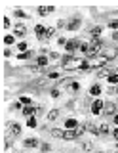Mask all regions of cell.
<instances>
[{
    "label": "cell",
    "instance_id": "4316f807",
    "mask_svg": "<svg viewBox=\"0 0 118 153\" xmlns=\"http://www.w3.org/2000/svg\"><path fill=\"white\" fill-rule=\"evenodd\" d=\"M32 56V52H25V54H19V59H29V57H31Z\"/></svg>",
    "mask_w": 118,
    "mask_h": 153
},
{
    "label": "cell",
    "instance_id": "4fadbf2b",
    "mask_svg": "<svg viewBox=\"0 0 118 153\" xmlns=\"http://www.w3.org/2000/svg\"><path fill=\"white\" fill-rule=\"evenodd\" d=\"M53 12V6H40L38 8V13L40 15H46V13H51Z\"/></svg>",
    "mask_w": 118,
    "mask_h": 153
},
{
    "label": "cell",
    "instance_id": "7a4b0ae2",
    "mask_svg": "<svg viewBox=\"0 0 118 153\" xmlns=\"http://www.w3.org/2000/svg\"><path fill=\"white\" fill-rule=\"evenodd\" d=\"M103 48H105L103 40H101V38H93V40H92V44H90V50H88L86 56H88V57L97 56V54H101V50H103Z\"/></svg>",
    "mask_w": 118,
    "mask_h": 153
},
{
    "label": "cell",
    "instance_id": "f35d334b",
    "mask_svg": "<svg viewBox=\"0 0 118 153\" xmlns=\"http://www.w3.org/2000/svg\"><path fill=\"white\" fill-rule=\"evenodd\" d=\"M114 138H116V140H118V128H116V130H114Z\"/></svg>",
    "mask_w": 118,
    "mask_h": 153
},
{
    "label": "cell",
    "instance_id": "d6a6232c",
    "mask_svg": "<svg viewBox=\"0 0 118 153\" xmlns=\"http://www.w3.org/2000/svg\"><path fill=\"white\" fill-rule=\"evenodd\" d=\"M15 17H27L23 10H15Z\"/></svg>",
    "mask_w": 118,
    "mask_h": 153
},
{
    "label": "cell",
    "instance_id": "83f0119b",
    "mask_svg": "<svg viewBox=\"0 0 118 153\" xmlns=\"http://www.w3.org/2000/svg\"><path fill=\"white\" fill-rule=\"evenodd\" d=\"M17 48L21 50V54H25V52H27V42H19V44H17Z\"/></svg>",
    "mask_w": 118,
    "mask_h": 153
},
{
    "label": "cell",
    "instance_id": "f546056e",
    "mask_svg": "<svg viewBox=\"0 0 118 153\" xmlns=\"http://www.w3.org/2000/svg\"><path fill=\"white\" fill-rule=\"evenodd\" d=\"M109 132V124H101L99 126V134H107Z\"/></svg>",
    "mask_w": 118,
    "mask_h": 153
},
{
    "label": "cell",
    "instance_id": "d4e9b609",
    "mask_svg": "<svg viewBox=\"0 0 118 153\" xmlns=\"http://www.w3.org/2000/svg\"><path fill=\"white\" fill-rule=\"evenodd\" d=\"M84 130H86V126H80V124H78V126L74 128V134H76V138H78V136H82V132H84Z\"/></svg>",
    "mask_w": 118,
    "mask_h": 153
},
{
    "label": "cell",
    "instance_id": "e575fe53",
    "mask_svg": "<svg viewBox=\"0 0 118 153\" xmlns=\"http://www.w3.org/2000/svg\"><path fill=\"white\" fill-rule=\"evenodd\" d=\"M42 151H44V153L50 151V146H48V144H42Z\"/></svg>",
    "mask_w": 118,
    "mask_h": 153
},
{
    "label": "cell",
    "instance_id": "cb8c5ba5",
    "mask_svg": "<svg viewBox=\"0 0 118 153\" xmlns=\"http://www.w3.org/2000/svg\"><path fill=\"white\" fill-rule=\"evenodd\" d=\"M92 35H93V38H99V35H101V27H93V29H92Z\"/></svg>",
    "mask_w": 118,
    "mask_h": 153
},
{
    "label": "cell",
    "instance_id": "277c9868",
    "mask_svg": "<svg viewBox=\"0 0 118 153\" xmlns=\"http://www.w3.org/2000/svg\"><path fill=\"white\" fill-rule=\"evenodd\" d=\"M80 40H74V38H73V40H67V44H65V48H67V52L69 54H71V52H74V50H78V48H80Z\"/></svg>",
    "mask_w": 118,
    "mask_h": 153
},
{
    "label": "cell",
    "instance_id": "e0dca14e",
    "mask_svg": "<svg viewBox=\"0 0 118 153\" xmlns=\"http://www.w3.org/2000/svg\"><path fill=\"white\" fill-rule=\"evenodd\" d=\"M57 117H59V111H57V109H51L50 113H48V119H50V121H55Z\"/></svg>",
    "mask_w": 118,
    "mask_h": 153
},
{
    "label": "cell",
    "instance_id": "8fae6325",
    "mask_svg": "<svg viewBox=\"0 0 118 153\" xmlns=\"http://www.w3.org/2000/svg\"><path fill=\"white\" fill-rule=\"evenodd\" d=\"M19 132H21V126H19L17 122H12V124H10V134H12V136H17Z\"/></svg>",
    "mask_w": 118,
    "mask_h": 153
},
{
    "label": "cell",
    "instance_id": "ab89813d",
    "mask_svg": "<svg viewBox=\"0 0 118 153\" xmlns=\"http://www.w3.org/2000/svg\"><path fill=\"white\" fill-rule=\"evenodd\" d=\"M114 122H116V124H118V115H114Z\"/></svg>",
    "mask_w": 118,
    "mask_h": 153
},
{
    "label": "cell",
    "instance_id": "d6986e66",
    "mask_svg": "<svg viewBox=\"0 0 118 153\" xmlns=\"http://www.w3.org/2000/svg\"><path fill=\"white\" fill-rule=\"evenodd\" d=\"M86 130H90V132H93V134H99V128L95 126V124H92V122L86 124Z\"/></svg>",
    "mask_w": 118,
    "mask_h": 153
},
{
    "label": "cell",
    "instance_id": "5b68a950",
    "mask_svg": "<svg viewBox=\"0 0 118 153\" xmlns=\"http://www.w3.org/2000/svg\"><path fill=\"white\" fill-rule=\"evenodd\" d=\"M103 107H105V103L101 102V100H95V102L92 103V113L93 115H99L101 111H103Z\"/></svg>",
    "mask_w": 118,
    "mask_h": 153
},
{
    "label": "cell",
    "instance_id": "603a6c76",
    "mask_svg": "<svg viewBox=\"0 0 118 153\" xmlns=\"http://www.w3.org/2000/svg\"><path fill=\"white\" fill-rule=\"evenodd\" d=\"M53 35H55V29H53V27H48V31H46V40H48V38H51Z\"/></svg>",
    "mask_w": 118,
    "mask_h": 153
},
{
    "label": "cell",
    "instance_id": "44dd1931",
    "mask_svg": "<svg viewBox=\"0 0 118 153\" xmlns=\"http://www.w3.org/2000/svg\"><path fill=\"white\" fill-rule=\"evenodd\" d=\"M13 42H15V37L13 35H6L4 37V44H13Z\"/></svg>",
    "mask_w": 118,
    "mask_h": 153
},
{
    "label": "cell",
    "instance_id": "2e32d148",
    "mask_svg": "<svg viewBox=\"0 0 118 153\" xmlns=\"http://www.w3.org/2000/svg\"><path fill=\"white\" fill-rule=\"evenodd\" d=\"M90 94H92V96H99L101 94V86H99V84H93L92 90H90Z\"/></svg>",
    "mask_w": 118,
    "mask_h": 153
},
{
    "label": "cell",
    "instance_id": "8d00e7d4",
    "mask_svg": "<svg viewBox=\"0 0 118 153\" xmlns=\"http://www.w3.org/2000/svg\"><path fill=\"white\" fill-rule=\"evenodd\" d=\"M4 27H6V29L10 27V19H8V17H4Z\"/></svg>",
    "mask_w": 118,
    "mask_h": 153
},
{
    "label": "cell",
    "instance_id": "6da1fadb",
    "mask_svg": "<svg viewBox=\"0 0 118 153\" xmlns=\"http://www.w3.org/2000/svg\"><path fill=\"white\" fill-rule=\"evenodd\" d=\"M63 61V69H67V71H71V69H80V63H82V59H76V57H73L71 54L69 56H65L61 59Z\"/></svg>",
    "mask_w": 118,
    "mask_h": 153
},
{
    "label": "cell",
    "instance_id": "ac0fdd59",
    "mask_svg": "<svg viewBox=\"0 0 118 153\" xmlns=\"http://www.w3.org/2000/svg\"><path fill=\"white\" fill-rule=\"evenodd\" d=\"M36 119H34V117H29V119H27V126L29 128H36Z\"/></svg>",
    "mask_w": 118,
    "mask_h": 153
},
{
    "label": "cell",
    "instance_id": "f1b7e54d",
    "mask_svg": "<svg viewBox=\"0 0 118 153\" xmlns=\"http://www.w3.org/2000/svg\"><path fill=\"white\" fill-rule=\"evenodd\" d=\"M21 103H23V105H31V98H27V96H21Z\"/></svg>",
    "mask_w": 118,
    "mask_h": 153
},
{
    "label": "cell",
    "instance_id": "7c38bea8",
    "mask_svg": "<svg viewBox=\"0 0 118 153\" xmlns=\"http://www.w3.org/2000/svg\"><path fill=\"white\" fill-rule=\"evenodd\" d=\"M34 113H36V107H32V105H27V107H23V115H25V117H32Z\"/></svg>",
    "mask_w": 118,
    "mask_h": 153
},
{
    "label": "cell",
    "instance_id": "30bf717a",
    "mask_svg": "<svg viewBox=\"0 0 118 153\" xmlns=\"http://www.w3.org/2000/svg\"><path fill=\"white\" fill-rule=\"evenodd\" d=\"M65 126H67V130H74L78 126V122H76V119H67L65 121Z\"/></svg>",
    "mask_w": 118,
    "mask_h": 153
},
{
    "label": "cell",
    "instance_id": "4dcf8cb0",
    "mask_svg": "<svg viewBox=\"0 0 118 153\" xmlns=\"http://www.w3.org/2000/svg\"><path fill=\"white\" fill-rule=\"evenodd\" d=\"M80 50L84 52V54H88V50H90V44H86V42H82V44H80Z\"/></svg>",
    "mask_w": 118,
    "mask_h": 153
},
{
    "label": "cell",
    "instance_id": "8992f818",
    "mask_svg": "<svg viewBox=\"0 0 118 153\" xmlns=\"http://www.w3.org/2000/svg\"><path fill=\"white\" fill-rule=\"evenodd\" d=\"M46 27H42V25H36L34 27V33H36V38L38 40H46Z\"/></svg>",
    "mask_w": 118,
    "mask_h": 153
},
{
    "label": "cell",
    "instance_id": "9c48e42d",
    "mask_svg": "<svg viewBox=\"0 0 118 153\" xmlns=\"http://www.w3.org/2000/svg\"><path fill=\"white\" fill-rule=\"evenodd\" d=\"M78 27H80V19H71V21H69V31H76V29H78Z\"/></svg>",
    "mask_w": 118,
    "mask_h": 153
},
{
    "label": "cell",
    "instance_id": "1f68e13d",
    "mask_svg": "<svg viewBox=\"0 0 118 153\" xmlns=\"http://www.w3.org/2000/svg\"><path fill=\"white\" fill-rule=\"evenodd\" d=\"M109 27H111V29H118V19H112L111 23H109Z\"/></svg>",
    "mask_w": 118,
    "mask_h": 153
},
{
    "label": "cell",
    "instance_id": "484cf974",
    "mask_svg": "<svg viewBox=\"0 0 118 153\" xmlns=\"http://www.w3.org/2000/svg\"><path fill=\"white\" fill-rule=\"evenodd\" d=\"M69 88H71V92H78L80 86H78V82H71V84H69Z\"/></svg>",
    "mask_w": 118,
    "mask_h": 153
},
{
    "label": "cell",
    "instance_id": "836d02e7",
    "mask_svg": "<svg viewBox=\"0 0 118 153\" xmlns=\"http://www.w3.org/2000/svg\"><path fill=\"white\" fill-rule=\"evenodd\" d=\"M48 78H53V80H55V78H59V75H57V73H50V75H48Z\"/></svg>",
    "mask_w": 118,
    "mask_h": 153
},
{
    "label": "cell",
    "instance_id": "3957f363",
    "mask_svg": "<svg viewBox=\"0 0 118 153\" xmlns=\"http://www.w3.org/2000/svg\"><path fill=\"white\" fill-rule=\"evenodd\" d=\"M101 56H103V59L111 61V59H114V57L118 56V48L116 46H105V48L101 50Z\"/></svg>",
    "mask_w": 118,
    "mask_h": 153
},
{
    "label": "cell",
    "instance_id": "7402d4cb",
    "mask_svg": "<svg viewBox=\"0 0 118 153\" xmlns=\"http://www.w3.org/2000/svg\"><path fill=\"white\" fill-rule=\"evenodd\" d=\"M109 82L111 84H118V73H112V75L109 76Z\"/></svg>",
    "mask_w": 118,
    "mask_h": 153
},
{
    "label": "cell",
    "instance_id": "52a82bcc",
    "mask_svg": "<svg viewBox=\"0 0 118 153\" xmlns=\"http://www.w3.org/2000/svg\"><path fill=\"white\" fill-rule=\"evenodd\" d=\"M103 113H105V115H114V113H116V105H114L112 102H107L105 107H103Z\"/></svg>",
    "mask_w": 118,
    "mask_h": 153
},
{
    "label": "cell",
    "instance_id": "5bb4252c",
    "mask_svg": "<svg viewBox=\"0 0 118 153\" xmlns=\"http://www.w3.org/2000/svg\"><path fill=\"white\" fill-rule=\"evenodd\" d=\"M46 65H48V57L40 56V57H38V59H36V67H40V69H44Z\"/></svg>",
    "mask_w": 118,
    "mask_h": 153
},
{
    "label": "cell",
    "instance_id": "ba28073f",
    "mask_svg": "<svg viewBox=\"0 0 118 153\" xmlns=\"http://www.w3.org/2000/svg\"><path fill=\"white\" fill-rule=\"evenodd\" d=\"M15 37H25L27 35V29H25V25H15Z\"/></svg>",
    "mask_w": 118,
    "mask_h": 153
},
{
    "label": "cell",
    "instance_id": "d590c367",
    "mask_svg": "<svg viewBox=\"0 0 118 153\" xmlns=\"http://www.w3.org/2000/svg\"><path fill=\"white\" fill-rule=\"evenodd\" d=\"M51 96H53V98H57V96H59V90L53 88V90H51Z\"/></svg>",
    "mask_w": 118,
    "mask_h": 153
},
{
    "label": "cell",
    "instance_id": "74e56055",
    "mask_svg": "<svg viewBox=\"0 0 118 153\" xmlns=\"http://www.w3.org/2000/svg\"><path fill=\"white\" fill-rule=\"evenodd\" d=\"M112 38H114V40H118V31H114V33H112Z\"/></svg>",
    "mask_w": 118,
    "mask_h": 153
},
{
    "label": "cell",
    "instance_id": "9a60e30c",
    "mask_svg": "<svg viewBox=\"0 0 118 153\" xmlns=\"http://www.w3.org/2000/svg\"><path fill=\"white\" fill-rule=\"evenodd\" d=\"M36 146H38L36 138H29V140H25V147H36Z\"/></svg>",
    "mask_w": 118,
    "mask_h": 153
},
{
    "label": "cell",
    "instance_id": "ffe728a7",
    "mask_svg": "<svg viewBox=\"0 0 118 153\" xmlns=\"http://www.w3.org/2000/svg\"><path fill=\"white\" fill-rule=\"evenodd\" d=\"M51 134H53L55 138H65V130H59V128H53Z\"/></svg>",
    "mask_w": 118,
    "mask_h": 153
}]
</instances>
